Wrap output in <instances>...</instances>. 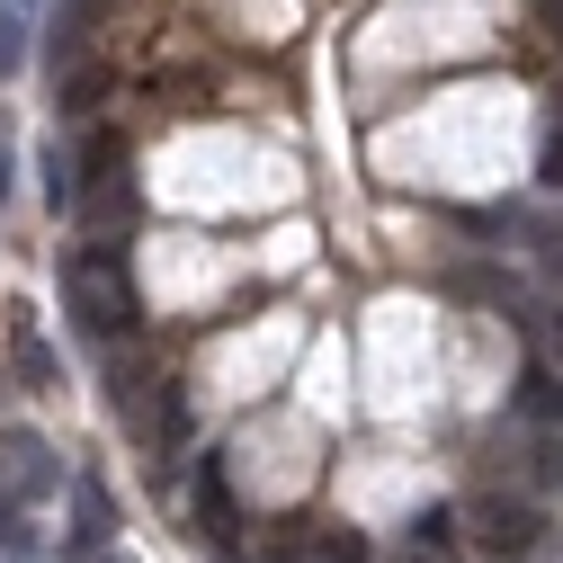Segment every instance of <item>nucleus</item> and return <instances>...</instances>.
<instances>
[{
	"label": "nucleus",
	"instance_id": "obj_1",
	"mask_svg": "<svg viewBox=\"0 0 563 563\" xmlns=\"http://www.w3.org/2000/svg\"><path fill=\"white\" fill-rule=\"evenodd\" d=\"M63 305H73V322L90 340H108V349L134 340V322H144V296H134V268H125L117 242H90V251L63 260Z\"/></svg>",
	"mask_w": 563,
	"mask_h": 563
},
{
	"label": "nucleus",
	"instance_id": "obj_2",
	"mask_svg": "<svg viewBox=\"0 0 563 563\" xmlns=\"http://www.w3.org/2000/svg\"><path fill=\"white\" fill-rule=\"evenodd\" d=\"M465 537L474 554H501V563H528L545 545V501H537V483H492L465 501Z\"/></svg>",
	"mask_w": 563,
	"mask_h": 563
},
{
	"label": "nucleus",
	"instance_id": "obj_3",
	"mask_svg": "<svg viewBox=\"0 0 563 563\" xmlns=\"http://www.w3.org/2000/svg\"><path fill=\"white\" fill-rule=\"evenodd\" d=\"M0 465H10V492H19V501H45V492L73 483V474H63V456H54L36 430H10V439H0Z\"/></svg>",
	"mask_w": 563,
	"mask_h": 563
},
{
	"label": "nucleus",
	"instance_id": "obj_4",
	"mask_svg": "<svg viewBox=\"0 0 563 563\" xmlns=\"http://www.w3.org/2000/svg\"><path fill=\"white\" fill-rule=\"evenodd\" d=\"M188 492H197V537L206 545H233V492L216 456H188Z\"/></svg>",
	"mask_w": 563,
	"mask_h": 563
},
{
	"label": "nucleus",
	"instance_id": "obj_5",
	"mask_svg": "<svg viewBox=\"0 0 563 563\" xmlns=\"http://www.w3.org/2000/svg\"><path fill=\"white\" fill-rule=\"evenodd\" d=\"M519 420H537V430H563V367H519Z\"/></svg>",
	"mask_w": 563,
	"mask_h": 563
},
{
	"label": "nucleus",
	"instance_id": "obj_6",
	"mask_svg": "<svg viewBox=\"0 0 563 563\" xmlns=\"http://www.w3.org/2000/svg\"><path fill=\"white\" fill-rule=\"evenodd\" d=\"M10 367H19L27 394H54V385H63V358H54V349H45L27 322H10Z\"/></svg>",
	"mask_w": 563,
	"mask_h": 563
},
{
	"label": "nucleus",
	"instance_id": "obj_7",
	"mask_svg": "<svg viewBox=\"0 0 563 563\" xmlns=\"http://www.w3.org/2000/svg\"><path fill=\"white\" fill-rule=\"evenodd\" d=\"M188 430H197V411H188V385H162V402H153V430H144V448H153V456H179V448H188Z\"/></svg>",
	"mask_w": 563,
	"mask_h": 563
},
{
	"label": "nucleus",
	"instance_id": "obj_8",
	"mask_svg": "<svg viewBox=\"0 0 563 563\" xmlns=\"http://www.w3.org/2000/svg\"><path fill=\"white\" fill-rule=\"evenodd\" d=\"M73 501H81V528H73V545H81V554H108V537H117L108 483H99V474H81V483H73Z\"/></svg>",
	"mask_w": 563,
	"mask_h": 563
},
{
	"label": "nucleus",
	"instance_id": "obj_9",
	"mask_svg": "<svg viewBox=\"0 0 563 563\" xmlns=\"http://www.w3.org/2000/svg\"><path fill=\"white\" fill-rule=\"evenodd\" d=\"M81 179H90V188H125V144H117V134H90Z\"/></svg>",
	"mask_w": 563,
	"mask_h": 563
},
{
	"label": "nucleus",
	"instance_id": "obj_10",
	"mask_svg": "<svg viewBox=\"0 0 563 563\" xmlns=\"http://www.w3.org/2000/svg\"><path fill=\"white\" fill-rule=\"evenodd\" d=\"M19 63H27V10H19V0H0V81H10Z\"/></svg>",
	"mask_w": 563,
	"mask_h": 563
},
{
	"label": "nucleus",
	"instance_id": "obj_11",
	"mask_svg": "<svg viewBox=\"0 0 563 563\" xmlns=\"http://www.w3.org/2000/svg\"><path fill=\"white\" fill-rule=\"evenodd\" d=\"M528 483H537V492H563V430H554V439H537V456H528Z\"/></svg>",
	"mask_w": 563,
	"mask_h": 563
},
{
	"label": "nucleus",
	"instance_id": "obj_12",
	"mask_svg": "<svg viewBox=\"0 0 563 563\" xmlns=\"http://www.w3.org/2000/svg\"><path fill=\"white\" fill-rule=\"evenodd\" d=\"M537 179L563 188V117H545V134H537Z\"/></svg>",
	"mask_w": 563,
	"mask_h": 563
},
{
	"label": "nucleus",
	"instance_id": "obj_13",
	"mask_svg": "<svg viewBox=\"0 0 563 563\" xmlns=\"http://www.w3.org/2000/svg\"><path fill=\"white\" fill-rule=\"evenodd\" d=\"M313 563H367V537H358V528H331V537L313 545Z\"/></svg>",
	"mask_w": 563,
	"mask_h": 563
},
{
	"label": "nucleus",
	"instance_id": "obj_14",
	"mask_svg": "<svg viewBox=\"0 0 563 563\" xmlns=\"http://www.w3.org/2000/svg\"><path fill=\"white\" fill-rule=\"evenodd\" d=\"M0 554L27 563V528H19V492H0Z\"/></svg>",
	"mask_w": 563,
	"mask_h": 563
},
{
	"label": "nucleus",
	"instance_id": "obj_15",
	"mask_svg": "<svg viewBox=\"0 0 563 563\" xmlns=\"http://www.w3.org/2000/svg\"><path fill=\"white\" fill-rule=\"evenodd\" d=\"M411 537L448 554V545H456V510H420V519H411Z\"/></svg>",
	"mask_w": 563,
	"mask_h": 563
},
{
	"label": "nucleus",
	"instance_id": "obj_16",
	"mask_svg": "<svg viewBox=\"0 0 563 563\" xmlns=\"http://www.w3.org/2000/svg\"><path fill=\"white\" fill-rule=\"evenodd\" d=\"M537 10H545V36L563 45V0H537Z\"/></svg>",
	"mask_w": 563,
	"mask_h": 563
},
{
	"label": "nucleus",
	"instance_id": "obj_17",
	"mask_svg": "<svg viewBox=\"0 0 563 563\" xmlns=\"http://www.w3.org/2000/svg\"><path fill=\"white\" fill-rule=\"evenodd\" d=\"M394 563H439V545H420V537H411V545H402Z\"/></svg>",
	"mask_w": 563,
	"mask_h": 563
},
{
	"label": "nucleus",
	"instance_id": "obj_18",
	"mask_svg": "<svg viewBox=\"0 0 563 563\" xmlns=\"http://www.w3.org/2000/svg\"><path fill=\"white\" fill-rule=\"evenodd\" d=\"M0 197H10V125H0Z\"/></svg>",
	"mask_w": 563,
	"mask_h": 563
},
{
	"label": "nucleus",
	"instance_id": "obj_19",
	"mask_svg": "<svg viewBox=\"0 0 563 563\" xmlns=\"http://www.w3.org/2000/svg\"><path fill=\"white\" fill-rule=\"evenodd\" d=\"M545 260H554V268H563V233H545Z\"/></svg>",
	"mask_w": 563,
	"mask_h": 563
},
{
	"label": "nucleus",
	"instance_id": "obj_20",
	"mask_svg": "<svg viewBox=\"0 0 563 563\" xmlns=\"http://www.w3.org/2000/svg\"><path fill=\"white\" fill-rule=\"evenodd\" d=\"M99 563H108V554H99ZM117 563H125V554H117Z\"/></svg>",
	"mask_w": 563,
	"mask_h": 563
},
{
	"label": "nucleus",
	"instance_id": "obj_21",
	"mask_svg": "<svg viewBox=\"0 0 563 563\" xmlns=\"http://www.w3.org/2000/svg\"><path fill=\"white\" fill-rule=\"evenodd\" d=\"M492 563H501V554H492Z\"/></svg>",
	"mask_w": 563,
	"mask_h": 563
}]
</instances>
